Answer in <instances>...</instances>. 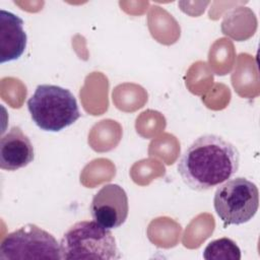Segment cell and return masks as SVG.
Instances as JSON below:
<instances>
[{"instance_id":"6","label":"cell","mask_w":260,"mask_h":260,"mask_svg":"<svg viewBox=\"0 0 260 260\" xmlns=\"http://www.w3.org/2000/svg\"><path fill=\"white\" fill-rule=\"evenodd\" d=\"M89 210L93 220L108 230L117 229L128 216L127 193L118 184L104 185L92 197Z\"/></svg>"},{"instance_id":"5","label":"cell","mask_w":260,"mask_h":260,"mask_svg":"<svg viewBox=\"0 0 260 260\" xmlns=\"http://www.w3.org/2000/svg\"><path fill=\"white\" fill-rule=\"evenodd\" d=\"M0 259H61L60 243L47 231L27 223L3 238Z\"/></svg>"},{"instance_id":"7","label":"cell","mask_w":260,"mask_h":260,"mask_svg":"<svg viewBox=\"0 0 260 260\" xmlns=\"http://www.w3.org/2000/svg\"><path fill=\"white\" fill-rule=\"evenodd\" d=\"M35 158L34 146L22 130L14 126L0 140V168L16 171L29 165Z\"/></svg>"},{"instance_id":"9","label":"cell","mask_w":260,"mask_h":260,"mask_svg":"<svg viewBox=\"0 0 260 260\" xmlns=\"http://www.w3.org/2000/svg\"><path fill=\"white\" fill-rule=\"evenodd\" d=\"M206 260H241L239 246L232 239L220 238L207 244L202 254Z\"/></svg>"},{"instance_id":"4","label":"cell","mask_w":260,"mask_h":260,"mask_svg":"<svg viewBox=\"0 0 260 260\" xmlns=\"http://www.w3.org/2000/svg\"><path fill=\"white\" fill-rule=\"evenodd\" d=\"M213 206L224 226L246 223L258 210L259 190L246 178L230 179L217 186Z\"/></svg>"},{"instance_id":"2","label":"cell","mask_w":260,"mask_h":260,"mask_svg":"<svg viewBox=\"0 0 260 260\" xmlns=\"http://www.w3.org/2000/svg\"><path fill=\"white\" fill-rule=\"evenodd\" d=\"M27 110L34 123L44 131L59 132L80 117L74 94L54 84H40L27 100Z\"/></svg>"},{"instance_id":"1","label":"cell","mask_w":260,"mask_h":260,"mask_svg":"<svg viewBox=\"0 0 260 260\" xmlns=\"http://www.w3.org/2000/svg\"><path fill=\"white\" fill-rule=\"evenodd\" d=\"M238 148L216 134L196 138L182 153L178 173L192 190L203 192L232 179L239 170Z\"/></svg>"},{"instance_id":"3","label":"cell","mask_w":260,"mask_h":260,"mask_svg":"<svg viewBox=\"0 0 260 260\" xmlns=\"http://www.w3.org/2000/svg\"><path fill=\"white\" fill-rule=\"evenodd\" d=\"M61 259L121 258L116 240L110 230L94 220H82L71 225L60 241Z\"/></svg>"},{"instance_id":"8","label":"cell","mask_w":260,"mask_h":260,"mask_svg":"<svg viewBox=\"0 0 260 260\" xmlns=\"http://www.w3.org/2000/svg\"><path fill=\"white\" fill-rule=\"evenodd\" d=\"M27 36L23 29V20L16 14L0 10V62L17 60L24 53Z\"/></svg>"}]
</instances>
